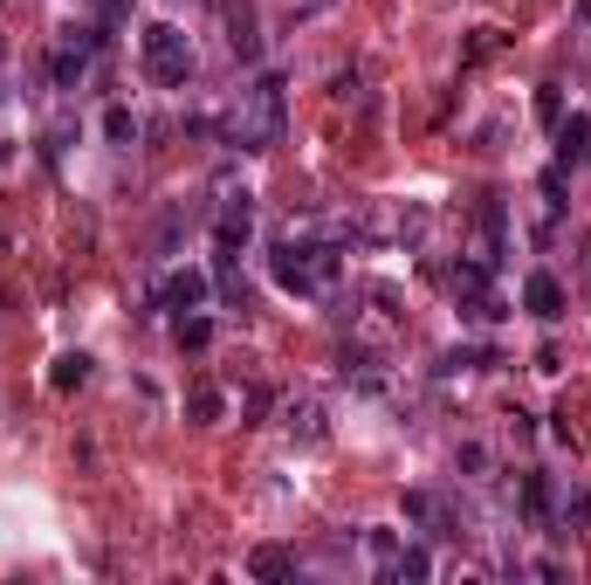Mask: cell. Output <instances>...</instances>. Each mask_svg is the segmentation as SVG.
<instances>
[{
    "instance_id": "obj_1",
    "label": "cell",
    "mask_w": 591,
    "mask_h": 585,
    "mask_svg": "<svg viewBox=\"0 0 591 585\" xmlns=\"http://www.w3.org/2000/svg\"><path fill=\"white\" fill-rule=\"evenodd\" d=\"M235 151H269L282 138V76H254V90L235 104V117L220 124Z\"/></svg>"
},
{
    "instance_id": "obj_2",
    "label": "cell",
    "mask_w": 591,
    "mask_h": 585,
    "mask_svg": "<svg viewBox=\"0 0 591 585\" xmlns=\"http://www.w3.org/2000/svg\"><path fill=\"white\" fill-rule=\"evenodd\" d=\"M338 248H330V241H282L275 248V283L282 290H289V296H330V283H338Z\"/></svg>"
},
{
    "instance_id": "obj_3",
    "label": "cell",
    "mask_w": 591,
    "mask_h": 585,
    "mask_svg": "<svg viewBox=\"0 0 591 585\" xmlns=\"http://www.w3.org/2000/svg\"><path fill=\"white\" fill-rule=\"evenodd\" d=\"M138 48H145V76H151V83H166V90H186L193 83V42H186V29L151 21V29L138 35Z\"/></svg>"
},
{
    "instance_id": "obj_4",
    "label": "cell",
    "mask_w": 591,
    "mask_h": 585,
    "mask_svg": "<svg viewBox=\"0 0 591 585\" xmlns=\"http://www.w3.org/2000/svg\"><path fill=\"white\" fill-rule=\"evenodd\" d=\"M214 193H220L214 241H220V256H241V248H248V235H254V200H248V187H235V180H220Z\"/></svg>"
},
{
    "instance_id": "obj_5",
    "label": "cell",
    "mask_w": 591,
    "mask_h": 585,
    "mask_svg": "<svg viewBox=\"0 0 591 585\" xmlns=\"http://www.w3.org/2000/svg\"><path fill=\"white\" fill-rule=\"evenodd\" d=\"M399 510H406L413 530H427V538H461V517L447 510V496H433V490H406Z\"/></svg>"
},
{
    "instance_id": "obj_6",
    "label": "cell",
    "mask_w": 591,
    "mask_h": 585,
    "mask_svg": "<svg viewBox=\"0 0 591 585\" xmlns=\"http://www.w3.org/2000/svg\"><path fill=\"white\" fill-rule=\"evenodd\" d=\"M96 42H104V35H90V29H62V48H56V56H48V76H56V90H69L76 76L90 69Z\"/></svg>"
},
{
    "instance_id": "obj_7",
    "label": "cell",
    "mask_w": 591,
    "mask_h": 585,
    "mask_svg": "<svg viewBox=\"0 0 591 585\" xmlns=\"http://www.w3.org/2000/svg\"><path fill=\"white\" fill-rule=\"evenodd\" d=\"M227 14V48H235L241 63H262V21H254V0H220Z\"/></svg>"
},
{
    "instance_id": "obj_8",
    "label": "cell",
    "mask_w": 591,
    "mask_h": 585,
    "mask_svg": "<svg viewBox=\"0 0 591 585\" xmlns=\"http://www.w3.org/2000/svg\"><path fill=\"white\" fill-rule=\"evenodd\" d=\"M207 275H200V269H172L166 275V290L159 296H151V303H166V311H179V317H186V311H207Z\"/></svg>"
},
{
    "instance_id": "obj_9",
    "label": "cell",
    "mask_w": 591,
    "mask_h": 585,
    "mask_svg": "<svg viewBox=\"0 0 591 585\" xmlns=\"http://www.w3.org/2000/svg\"><path fill=\"white\" fill-rule=\"evenodd\" d=\"M475 221H481V256H475V262H488V269H496V262L509 256V214H502V200H496V193H481Z\"/></svg>"
},
{
    "instance_id": "obj_10",
    "label": "cell",
    "mask_w": 591,
    "mask_h": 585,
    "mask_svg": "<svg viewBox=\"0 0 591 585\" xmlns=\"http://www.w3.org/2000/svg\"><path fill=\"white\" fill-rule=\"evenodd\" d=\"M523 517H530L536 530H550V538H557V490H550V475H544V469H530V475H523Z\"/></svg>"
},
{
    "instance_id": "obj_11",
    "label": "cell",
    "mask_w": 591,
    "mask_h": 585,
    "mask_svg": "<svg viewBox=\"0 0 591 585\" xmlns=\"http://www.w3.org/2000/svg\"><path fill=\"white\" fill-rule=\"evenodd\" d=\"M523 303H530V317H544V324H557L564 317V283L550 269H536L530 283H523Z\"/></svg>"
},
{
    "instance_id": "obj_12",
    "label": "cell",
    "mask_w": 591,
    "mask_h": 585,
    "mask_svg": "<svg viewBox=\"0 0 591 585\" xmlns=\"http://www.w3.org/2000/svg\"><path fill=\"white\" fill-rule=\"evenodd\" d=\"M557 159L584 166L591 159V117H557Z\"/></svg>"
},
{
    "instance_id": "obj_13",
    "label": "cell",
    "mask_w": 591,
    "mask_h": 585,
    "mask_svg": "<svg viewBox=\"0 0 591 585\" xmlns=\"http://www.w3.org/2000/svg\"><path fill=\"white\" fill-rule=\"evenodd\" d=\"M338 372L351 379L357 393H385V359H372V351H344V359H338Z\"/></svg>"
},
{
    "instance_id": "obj_14",
    "label": "cell",
    "mask_w": 591,
    "mask_h": 585,
    "mask_svg": "<svg viewBox=\"0 0 591 585\" xmlns=\"http://www.w3.org/2000/svg\"><path fill=\"white\" fill-rule=\"evenodd\" d=\"M282 420H289L296 441H323V406L317 400H289V406H282Z\"/></svg>"
},
{
    "instance_id": "obj_15",
    "label": "cell",
    "mask_w": 591,
    "mask_h": 585,
    "mask_svg": "<svg viewBox=\"0 0 591 585\" xmlns=\"http://www.w3.org/2000/svg\"><path fill=\"white\" fill-rule=\"evenodd\" d=\"M488 365H502L488 345H454L447 359H441V379H454V372H488Z\"/></svg>"
},
{
    "instance_id": "obj_16",
    "label": "cell",
    "mask_w": 591,
    "mask_h": 585,
    "mask_svg": "<svg viewBox=\"0 0 591 585\" xmlns=\"http://www.w3.org/2000/svg\"><path fill=\"white\" fill-rule=\"evenodd\" d=\"M48 386H56V393H76V386H90V359H83V351H62V359L48 365Z\"/></svg>"
},
{
    "instance_id": "obj_17",
    "label": "cell",
    "mask_w": 591,
    "mask_h": 585,
    "mask_svg": "<svg viewBox=\"0 0 591 585\" xmlns=\"http://www.w3.org/2000/svg\"><path fill=\"white\" fill-rule=\"evenodd\" d=\"M248 572H254V578H289L296 558L282 551V544H254V551H248Z\"/></svg>"
},
{
    "instance_id": "obj_18",
    "label": "cell",
    "mask_w": 591,
    "mask_h": 585,
    "mask_svg": "<svg viewBox=\"0 0 591 585\" xmlns=\"http://www.w3.org/2000/svg\"><path fill=\"white\" fill-rule=\"evenodd\" d=\"M385 578H433V551L427 544H399V558H393V572H385Z\"/></svg>"
},
{
    "instance_id": "obj_19",
    "label": "cell",
    "mask_w": 591,
    "mask_h": 585,
    "mask_svg": "<svg viewBox=\"0 0 591 585\" xmlns=\"http://www.w3.org/2000/svg\"><path fill=\"white\" fill-rule=\"evenodd\" d=\"M186 227H193L186 207H166V214H159V235H151V248H159V256H172V248L186 241Z\"/></svg>"
},
{
    "instance_id": "obj_20",
    "label": "cell",
    "mask_w": 591,
    "mask_h": 585,
    "mask_svg": "<svg viewBox=\"0 0 591 585\" xmlns=\"http://www.w3.org/2000/svg\"><path fill=\"white\" fill-rule=\"evenodd\" d=\"M186 414H193L200 427H214V420L227 414V393H220V386H193V393H186Z\"/></svg>"
},
{
    "instance_id": "obj_21",
    "label": "cell",
    "mask_w": 591,
    "mask_h": 585,
    "mask_svg": "<svg viewBox=\"0 0 591 585\" xmlns=\"http://www.w3.org/2000/svg\"><path fill=\"white\" fill-rule=\"evenodd\" d=\"M330 97H338V104H357V111L372 104V90H365V76H357V69H338V83H330Z\"/></svg>"
},
{
    "instance_id": "obj_22",
    "label": "cell",
    "mask_w": 591,
    "mask_h": 585,
    "mask_svg": "<svg viewBox=\"0 0 591 585\" xmlns=\"http://www.w3.org/2000/svg\"><path fill=\"white\" fill-rule=\"evenodd\" d=\"M104 138H111V145H132V138H138V117L124 111V104H111V111H104Z\"/></svg>"
},
{
    "instance_id": "obj_23",
    "label": "cell",
    "mask_w": 591,
    "mask_h": 585,
    "mask_svg": "<svg viewBox=\"0 0 591 585\" xmlns=\"http://www.w3.org/2000/svg\"><path fill=\"white\" fill-rule=\"evenodd\" d=\"M179 345H186V351H207V345H214V324H207V317H179Z\"/></svg>"
},
{
    "instance_id": "obj_24",
    "label": "cell",
    "mask_w": 591,
    "mask_h": 585,
    "mask_svg": "<svg viewBox=\"0 0 591 585\" xmlns=\"http://www.w3.org/2000/svg\"><path fill=\"white\" fill-rule=\"evenodd\" d=\"M365 551H372V565H378V572H393V558H399V538H393V530H372V538H365Z\"/></svg>"
},
{
    "instance_id": "obj_25",
    "label": "cell",
    "mask_w": 591,
    "mask_h": 585,
    "mask_svg": "<svg viewBox=\"0 0 591 585\" xmlns=\"http://www.w3.org/2000/svg\"><path fill=\"white\" fill-rule=\"evenodd\" d=\"M496 48H502V35H496V29H475V42H468V56H461V63H488Z\"/></svg>"
},
{
    "instance_id": "obj_26",
    "label": "cell",
    "mask_w": 591,
    "mask_h": 585,
    "mask_svg": "<svg viewBox=\"0 0 591 585\" xmlns=\"http://www.w3.org/2000/svg\"><path fill=\"white\" fill-rule=\"evenodd\" d=\"M536 117H544L550 132H557V117H564V97H557V83H544V90H536Z\"/></svg>"
},
{
    "instance_id": "obj_27",
    "label": "cell",
    "mask_w": 591,
    "mask_h": 585,
    "mask_svg": "<svg viewBox=\"0 0 591 585\" xmlns=\"http://www.w3.org/2000/svg\"><path fill=\"white\" fill-rule=\"evenodd\" d=\"M454 462H461V469H468L475 482H488V448H481V441H468V448H461V454H454Z\"/></svg>"
},
{
    "instance_id": "obj_28",
    "label": "cell",
    "mask_w": 591,
    "mask_h": 585,
    "mask_svg": "<svg viewBox=\"0 0 591 585\" xmlns=\"http://www.w3.org/2000/svg\"><path fill=\"white\" fill-rule=\"evenodd\" d=\"M220 296H227V303H248V283H241L235 262H220Z\"/></svg>"
},
{
    "instance_id": "obj_29",
    "label": "cell",
    "mask_w": 591,
    "mask_h": 585,
    "mask_svg": "<svg viewBox=\"0 0 591 585\" xmlns=\"http://www.w3.org/2000/svg\"><path fill=\"white\" fill-rule=\"evenodd\" d=\"M544 207H550V214L564 207V166H550V172H544Z\"/></svg>"
},
{
    "instance_id": "obj_30",
    "label": "cell",
    "mask_w": 591,
    "mask_h": 585,
    "mask_svg": "<svg viewBox=\"0 0 591 585\" xmlns=\"http://www.w3.org/2000/svg\"><path fill=\"white\" fill-rule=\"evenodd\" d=\"M317 8H330V0H296V14H317Z\"/></svg>"
}]
</instances>
